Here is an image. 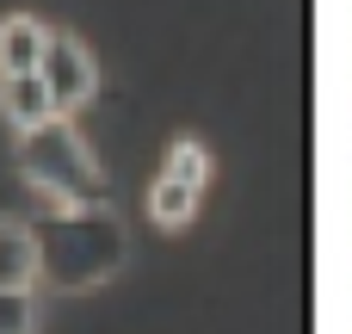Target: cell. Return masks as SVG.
<instances>
[{"instance_id":"6da1fadb","label":"cell","mask_w":352,"mask_h":334,"mask_svg":"<svg viewBox=\"0 0 352 334\" xmlns=\"http://www.w3.org/2000/svg\"><path fill=\"white\" fill-rule=\"evenodd\" d=\"M37 248H43L50 291H87V285H99L124 267L130 236L105 205H62L56 217H43Z\"/></svg>"},{"instance_id":"7a4b0ae2","label":"cell","mask_w":352,"mask_h":334,"mask_svg":"<svg viewBox=\"0 0 352 334\" xmlns=\"http://www.w3.org/2000/svg\"><path fill=\"white\" fill-rule=\"evenodd\" d=\"M19 174L50 205H111V186H105L93 149L80 143V130L68 124V112H56L37 130H19Z\"/></svg>"},{"instance_id":"3957f363","label":"cell","mask_w":352,"mask_h":334,"mask_svg":"<svg viewBox=\"0 0 352 334\" xmlns=\"http://www.w3.org/2000/svg\"><path fill=\"white\" fill-rule=\"evenodd\" d=\"M204 180H210V155H204L198 143H173V149H167L161 180L148 186V217H155L161 229H186V223H192V211H198Z\"/></svg>"},{"instance_id":"277c9868","label":"cell","mask_w":352,"mask_h":334,"mask_svg":"<svg viewBox=\"0 0 352 334\" xmlns=\"http://www.w3.org/2000/svg\"><path fill=\"white\" fill-rule=\"evenodd\" d=\"M43 81H50V99H56V112H74V105H87L93 93H99V62L87 56V43L80 37H68V31H50V56H43V68H37Z\"/></svg>"},{"instance_id":"5b68a950","label":"cell","mask_w":352,"mask_h":334,"mask_svg":"<svg viewBox=\"0 0 352 334\" xmlns=\"http://www.w3.org/2000/svg\"><path fill=\"white\" fill-rule=\"evenodd\" d=\"M43 56H50V31H43V19H31V12L0 19V74H37Z\"/></svg>"},{"instance_id":"8992f818","label":"cell","mask_w":352,"mask_h":334,"mask_svg":"<svg viewBox=\"0 0 352 334\" xmlns=\"http://www.w3.org/2000/svg\"><path fill=\"white\" fill-rule=\"evenodd\" d=\"M0 112L12 130H37L56 118V99H50V81L43 74H0Z\"/></svg>"},{"instance_id":"52a82bcc","label":"cell","mask_w":352,"mask_h":334,"mask_svg":"<svg viewBox=\"0 0 352 334\" xmlns=\"http://www.w3.org/2000/svg\"><path fill=\"white\" fill-rule=\"evenodd\" d=\"M37 279H43L37 229H31V223L0 217V291H6V285H37Z\"/></svg>"},{"instance_id":"ba28073f","label":"cell","mask_w":352,"mask_h":334,"mask_svg":"<svg viewBox=\"0 0 352 334\" xmlns=\"http://www.w3.org/2000/svg\"><path fill=\"white\" fill-rule=\"evenodd\" d=\"M0 334H37V291L31 285L0 291Z\"/></svg>"}]
</instances>
